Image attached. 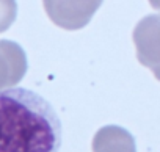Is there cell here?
<instances>
[{"mask_svg": "<svg viewBox=\"0 0 160 152\" xmlns=\"http://www.w3.org/2000/svg\"><path fill=\"white\" fill-rule=\"evenodd\" d=\"M61 121L55 108L27 88L0 91V152H60Z\"/></svg>", "mask_w": 160, "mask_h": 152, "instance_id": "1", "label": "cell"}, {"mask_svg": "<svg viewBox=\"0 0 160 152\" xmlns=\"http://www.w3.org/2000/svg\"><path fill=\"white\" fill-rule=\"evenodd\" d=\"M49 19L60 28L80 30L90 24L102 0H42Z\"/></svg>", "mask_w": 160, "mask_h": 152, "instance_id": "2", "label": "cell"}, {"mask_svg": "<svg viewBox=\"0 0 160 152\" xmlns=\"http://www.w3.org/2000/svg\"><path fill=\"white\" fill-rule=\"evenodd\" d=\"M132 39L138 61L160 80V14L143 17L135 25Z\"/></svg>", "mask_w": 160, "mask_h": 152, "instance_id": "3", "label": "cell"}, {"mask_svg": "<svg viewBox=\"0 0 160 152\" xmlns=\"http://www.w3.org/2000/svg\"><path fill=\"white\" fill-rule=\"evenodd\" d=\"M27 55L13 41L0 39V91L18 85L27 72Z\"/></svg>", "mask_w": 160, "mask_h": 152, "instance_id": "4", "label": "cell"}, {"mask_svg": "<svg viewBox=\"0 0 160 152\" xmlns=\"http://www.w3.org/2000/svg\"><path fill=\"white\" fill-rule=\"evenodd\" d=\"M94 152H135L133 140L129 132L119 127H104L96 133Z\"/></svg>", "mask_w": 160, "mask_h": 152, "instance_id": "5", "label": "cell"}, {"mask_svg": "<svg viewBox=\"0 0 160 152\" xmlns=\"http://www.w3.org/2000/svg\"><path fill=\"white\" fill-rule=\"evenodd\" d=\"M18 2L16 0H0V33L7 32L16 21Z\"/></svg>", "mask_w": 160, "mask_h": 152, "instance_id": "6", "label": "cell"}]
</instances>
